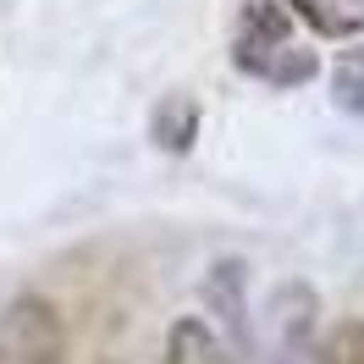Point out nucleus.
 Here are the masks:
<instances>
[{
    "label": "nucleus",
    "mask_w": 364,
    "mask_h": 364,
    "mask_svg": "<svg viewBox=\"0 0 364 364\" xmlns=\"http://www.w3.org/2000/svg\"><path fill=\"white\" fill-rule=\"evenodd\" d=\"M304 23L326 39H353L364 33V0H287Z\"/></svg>",
    "instance_id": "obj_4"
},
{
    "label": "nucleus",
    "mask_w": 364,
    "mask_h": 364,
    "mask_svg": "<svg viewBox=\"0 0 364 364\" xmlns=\"http://www.w3.org/2000/svg\"><path fill=\"white\" fill-rule=\"evenodd\" d=\"M67 331L45 298H11L0 315V364H61Z\"/></svg>",
    "instance_id": "obj_2"
},
{
    "label": "nucleus",
    "mask_w": 364,
    "mask_h": 364,
    "mask_svg": "<svg viewBox=\"0 0 364 364\" xmlns=\"http://www.w3.org/2000/svg\"><path fill=\"white\" fill-rule=\"evenodd\" d=\"M166 364H232V353L205 320H177L166 337Z\"/></svg>",
    "instance_id": "obj_3"
},
{
    "label": "nucleus",
    "mask_w": 364,
    "mask_h": 364,
    "mask_svg": "<svg viewBox=\"0 0 364 364\" xmlns=\"http://www.w3.org/2000/svg\"><path fill=\"white\" fill-rule=\"evenodd\" d=\"M232 61L237 72H249L271 89H293V83H309L320 72L315 50L298 39L287 6L276 0H249L243 17H237V39H232Z\"/></svg>",
    "instance_id": "obj_1"
},
{
    "label": "nucleus",
    "mask_w": 364,
    "mask_h": 364,
    "mask_svg": "<svg viewBox=\"0 0 364 364\" xmlns=\"http://www.w3.org/2000/svg\"><path fill=\"white\" fill-rule=\"evenodd\" d=\"M331 359H337V364H364V326H342Z\"/></svg>",
    "instance_id": "obj_6"
},
{
    "label": "nucleus",
    "mask_w": 364,
    "mask_h": 364,
    "mask_svg": "<svg viewBox=\"0 0 364 364\" xmlns=\"http://www.w3.org/2000/svg\"><path fill=\"white\" fill-rule=\"evenodd\" d=\"M155 138H166L171 149H182L188 138H193V105H177V116H155Z\"/></svg>",
    "instance_id": "obj_5"
}]
</instances>
